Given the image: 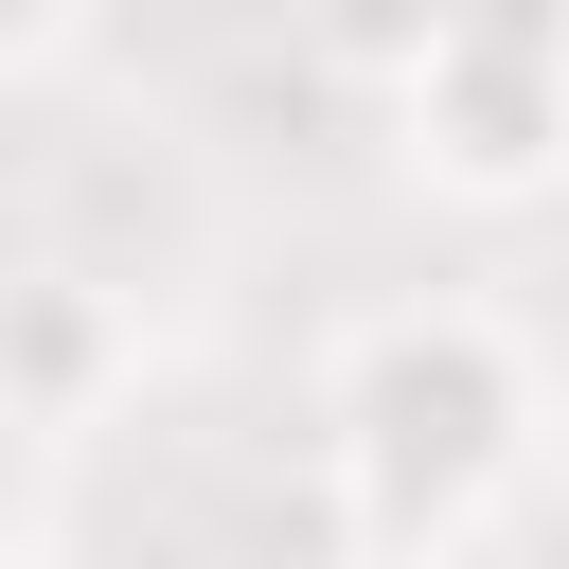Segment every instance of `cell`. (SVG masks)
<instances>
[{
    "label": "cell",
    "mask_w": 569,
    "mask_h": 569,
    "mask_svg": "<svg viewBox=\"0 0 569 569\" xmlns=\"http://www.w3.org/2000/svg\"><path fill=\"white\" fill-rule=\"evenodd\" d=\"M533 427H551V373L498 302H462V284L373 302L320 356V498H338L356 569H445L533 480Z\"/></svg>",
    "instance_id": "cell-1"
},
{
    "label": "cell",
    "mask_w": 569,
    "mask_h": 569,
    "mask_svg": "<svg viewBox=\"0 0 569 569\" xmlns=\"http://www.w3.org/2000/svg\"><path fill=\"white\" fill-rule=\"evenodd\" d=\"M391 71V178L445 196V213H533L569 178V36L516 0V18H427L373 53Z\"/></svg>",
    "instance_id": "cell-2"
},
{
    "label": "cell",
    "mask_w": 569,
    "mask_h": 569,
    "mask_svg": "<svg viewBox=\"0 0 569 569\" xmlns=\"http://www.w3.org/2000/svg\"><path fill=\"white\" fill-rule=\"evenodd\" d=\"M124 373H142V302H124V284H89V267H0V427L71 445V427L124 409Z\"/></svg>",
    "instance_id": "cell-3"
},
{
    "label": "cell",
    "mask_w": 569,
    "mask_h": 569,
    "mask_svg": "<svg viewBox=\"0 0 569 569\" xmlns=\"http://www.w3.org/2000/svg\"><path fill=\"white\" fill-rule=\"evenodd\" d=\"M53 53H89V36H71V18H0V89H18V71H53Z\"/></svg>",
    "instance_id": "cell-4"
},
{
    "label": "cell",
    "mask_w": 569,
    "mask_h": 569,
    "mask_svg": "<svg viewBox=\"0 0 569 569\" xmlns=\"http://www.w3.org/2000/svg\"><path fill=\"white\" fill-rule=\"evenodd\" d=\"M18 551H36V533H18V498H0V569H18Z\"/></svg>",
    "instance_id": "cell-5"
}]
</instances>
